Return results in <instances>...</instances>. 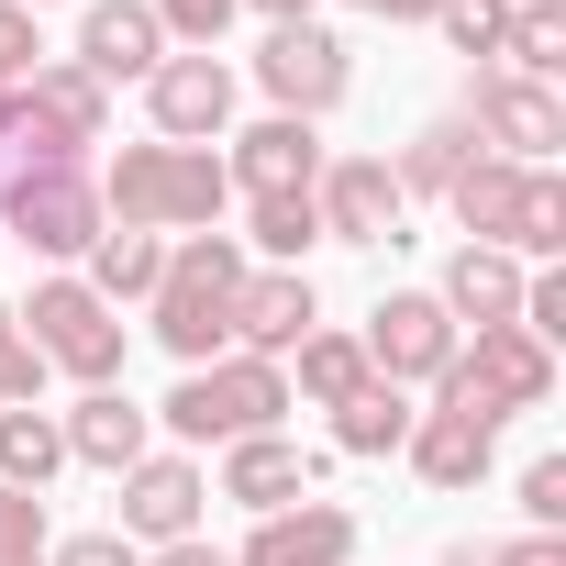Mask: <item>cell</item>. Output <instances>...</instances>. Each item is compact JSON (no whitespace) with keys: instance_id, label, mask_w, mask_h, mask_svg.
<instances>
[{"instance_id":"obj_1","label":"cell","mask_w":566,"mask_h":566,"mask_svg":"<svg viewBox=\"0 0 566 566\" xmlns=\"http://www.w3.org/2000/svg\"><path fill=\"white\" fill-rule=\"evenodd\" d=\"M90 189H101V222H123V233H211L233 200L211 145H123Z\"/></svg>"},{"instance_id":"obj_2","label":"cell","mask_w":566,"mask_h":566,"mask_svg":"<svg viewBox=\"0 0 566 566\" xmlns=\"http://www.w3.org/2000/svg\"><path fill=\"white\" fill-rule=\"evenodd\" d=\"M233 290H244V244L233 233H178L167 244V277H156V345L178 367H211L233 356Z\"/></svg>"},{"instance_id":"obj_3","label":"cell","mask_w":566,"mask_h":566,"mask_svg":"<svg viewBox=\"0 0 566 566\" xmlns=\"http://www.w3.org/2000/svg\"><path fill=\"white\" fill-rule=\"evenodd\" d=\"M277 411H290V367H266V356H211V367H189L178 389H167V433H178V455L189 444H244V433H277Z\"/></svg>"},{"instance_id":"obj_4","label":"cell","mask_w":566,"mask_h":566,"mask_svg":"<svg viewBox=\"0 0 566 566\" xmlns=\"http://www.w3.org/2000/svg\"><path fill=\"white\" fill-rule=\"evenodd\" d=\"M12 323H23V345H34L45 367H67L78 389H123V312L90 290V277H67V266L34 277V301H23Z\"/></svg>"},{"instance_id":"obj_5","label":"cell","mask_w":566,"mask_h":566,"mask_svg":"<svg viewBox=\"0 0 566 566\" xmlns=\"http://www.w3.org/2000/svg\"><path fill=\"white\" fill-rule=\"evenodd\" d=\"M544 400H555V345H533L522 323H489L433 378V411H478V422H511V411H544Z\"/></svg>"},{"instance_id":"obj_6","label":"cell","mask_w":566,"mask_h":566,"mask_svg":"<svg viewBox=\"0 0 566 566\" xmlns=\"http://www.w3.org/2000/svg\"><path fill=\"white\" fill-rule=\"evenodd\" d=\"M0 233H12L23 255H45V266H78L112 222H101L90 167H12L0 156Z\"/></svg>"},{"instance_id":"obj_7","label":"cell","mask_w":566,"mask_h":566,"mask_svg":"<svg viewBox=\"0 0 566 566\" xmlns=\"http://www.w3.org/2000/svg\"><path fill=\"white\" fill-rule=\"evenodd\" d=\"M455 123H467L489 156H511V167H544V156L566 145V101H555L544 78H511V67H478Z\"/></svg>"},{"instance_id":"obj_8","label":"cell","mask_w":566,"mask_h":566,"mask_svg":"<svg viewBox=\"0 0 566 566\" xmlns=\"http://www.w3.org/2000/svg\"><path fill=\"white\" fill-rule=\"evenodd\" d=\"M255 90L290 112V123H323V112L356 90V56H345V34H323V23H266V45H255Z\"/></svg>"},{"instance_id":"obj_9","label":"cell","mask_w":566,"mask_h":566,"mask_svg":"<svg viewBox=\"0 0 566 566\" xmlns=\"http://www.w3.org/2000/svg\"><path fill=\"white\" fill-rule=\"evenodd\" d=\"M356 345H367V378H389V389H433V378H444V356H455L467 334L444 323V301H433V290H389V301L367 312V334H356Z\"/></svg>"},{"instance_id":"obj_10","label":"cell","mask_w":566,"mask_h":566,"mask_svg":"<svg viewBox=\"0 0 566 566\" xmlns=\"http://www.w3.org/2000/svg\"><path fill=\"white\" fill-rule=\"evenodd\" d=\"M112 489H123V522H112V533H123L134 555H156V544H189V533H200V500H211V478H200L178 444H167V455H134Z\"/></svg>"},{"instance_id":"obj_11","label":"cell","mask_w":566,"mask_h":566,"mask_svg":"<svg viewBox=\"0 0 566 566\" xmlns=\"http://www.w3.org/2000/svg\"><path fill=\"white\" fill-rule=\"evenodd\" d=\"M312 211H323V244H400V222H411L389 156H323Z\"/></svg>"},{"instance_id":"obj_12","label":"cell","mask_w":566,"mask_h":566,"mask_svg":"<svg viewBox=\"0 0 566 566\" xmlns=\"http://www.w3.org/2000/svg\"><path fill=\"white\" fill-rule=\"evenodd\" d=\"M301 334H323L312 277H301V266H244V290H233V356L290 367V345H301Z\"/></svg>"},{"instance_id":"obj_13","label":"cell","mask_w":566,"mask_h":566,"mask_svg":"<svg viewBox=\"0 0 566 566\" xmlns=\"http://www.w3.org/2000/svg\"><path fill=\"white\" fill-rule=\"evenodd\" d=\"M145 112H156V145H222L233 134V67L222 56H167L145 78Z\"/></svg>"},{"instance_id":"obj_14","label":"cell","mask_w":566,"mask_h":566,"mask_svg":"<svg viewBox=\"0 0 566 566\" xmlns=\"http://www.w3.org/2000/svg\"><path fill=\"white\" fill-rule=\"evenodd\" d=\"M12 123H34L45 145H67V156H90L101 134H112V90L78 67V56H45L23 90H12Z\"/></svg>"},{"instance_id":"obj_15","label":"cell","mask_w":566,"mask_h":566,"mask_svg":"<svg viewBox=\"0 0 566 566\" xmlns=\"http://www.w3.org/2000/svg\"><path fill=\"white\" fill-rule=\"evenodd\" d=\"M222 178H233L244 200H290V189H312V178H323V123H290V112L244 123L233 156H222Z\"/></svg>"},{"instance_id":"obj_16","label":"cell","mask_w":566,"mask_h":566,"mask_svg":"<svg viewBox=\"0 0 566 566\" xmlns=\"http://www.w3.org/2000/svg\"><path fill=\"white\" fill-rule=\"evenodd\" d=\"M312 478H323V455H301L290 433H244V444H222V478H211V500H233V511H290V500H312Z\"/></svg>"},{"instance_id":"obj_17","label":"cell","mask_w":566,"mask_h":566,"mask_svg":"<svg viewBox=\"0 0 566 566\" xmlns=\"http://www.w3.org/2000/svg\"><path fill=\"white\" fill-rule=\"evenodd\" d=\"M233 566H356V511L345 500H290L244 533Z\"/></svg>"},{"instance_id":"obj_18","label":"cell","mask_w":566,"mask_h":566,"mask_svg":"<svg viewBox=\"0 0 566 566\" xmlns=\"http://www.w3.org/2000/svg\"><path fill=\"white\" fill-rule=\"evenodd\" d=\"M400 455H411V478H422V489H444V500H455V489H478V478H489L500 422H478V411H411V444H400Z\"/></svg>"},{"instance_id":"obj_19","label":"cell","mask_w":566,"mask_h":566,"mask_svg":"<svg viewBox=\"0 0 566 566\" xmlns=\"http://www.w3.org/2000/svg\"><path fill=\"white\" fill-rule=\"evenodd\" d=\"M78 67L112 90V78H156L167 67V23L145 12V0H90V23H78Z\"/></svg>"},{"instance_id":"obj_20","label":"cell","mask_w":566,"mask_h":566,"mask_svg":"<svg viewBox=\"0 0 566 566\" xmlns=\"http://www.w3.org/2000/svg\"><path fill=\"white\" fill-rule=\"evenodd\" d=\"M56 433H67V467H101V478H123L134 455H156V411H134L123 389H90L78 411H56Z\"/></svg>"},{"instance_id":"obj_21","label":"cell","mask_w":566,"mask_h":566,"mask_svg":"<svg viewBox=\"0 0 566 566\" xmlns=\"http://www.w3.org/2000/svg\"><path fill=\"white\" fill-rule=\"evenodd\" d=\"M433 301H444L455 334H467V323H478V334H489V323H522V255H500V244H455Z\"/></svg>"},{"instance_id":"obj_22","label":"cell","mask_w":566,"mask_h":566,"mask_svg":"<svg viewBox=\"0 0 566 566\" xmlns=\"http://www.w3.org/2000/svg\"><path fill=\"white\" fill-rule=\"evenodd\" d=\"M522 189H533V167H511V156H467V178L444 189V211H455V233H467V244H500V255H511Z\"/></svg>"},{"instance_id":"obj_23","label":"cell","mask_w":566,"mask_h":566,"mask_svg":"<svg viewBox=\"0 0 566 566\" xmlns=\"http://www.w3.org/2000/svg\"><path fill=\"white\" fill-rule=\"evenodd\" d=\"M467 156H489V145H478V134L444 112V123H422V134L400 145V167H389V178H400V200H444V189L467 178Z\"/></svg>"},{"instance_id":"obj_24","label":"cell","mask_w":566,"mask_h":566,"mask_svg":"<svg viewBox=\"0 0 566 566\" xmlns=\"http://www.w3.org/2000/svg\"><path fill=\"white\" fill-rule=\"evenodd\" d=\"M156 277H167V233H123V222H112V233L90 244V290H101L112 312H123V301H156Z\"/></svg>"},{"instance_id":"obj_25","label":"cell","mask_w":566,"mask_h":566,"mask_svg":"<svg viewBox=\"0 0 566 566\" xmlns=\"http://www.w3.org/2000/svg\"><path fill=\"white\" fill-rule=\"evenodd\" d=\"M400 444H411V389L367 378V389L334 411V455H400Z\"/></svg>"},{"instance_id":"obj_26","label":"cell","mask_w":566,"mask_h":566,"mask_svg":"<svg viewBox=\"0 0 566 566\" xmlns=\"http://www.w3.org/2000/svg\"><path fill=\"white\" fill-rule=\"evenodd\" d=\"M56 467H67V433H56V411H45V400L0 411V489H45Z\"/></svg>"},{"instance_id":"obj_27","label":"cell","mask_w":566,"mask_h":566,"mask_svg":"<svg viewBox=\"0 0 566 566\" xmlns=\"http://www.w3.org/2000/svg\"><path fill=\"white\" fill-rule=\"evenodd\" d=\"M290 356H301V389H290V400H312V411H345V400L367 389V345H356V334H301Z\"/></svg>"},{"instance_id":"obj_28","label":"cell","mask_w":566,"mask_h":566,"mask_svg":"<svg viewBox=\"0 0 566 566\" xmlns=\"http://www.w3.org/2000/svg\"><path fill=\"white\" fill-rule=\"evenodd\" d=\"M500 67H511V78H544V90H555V67H566V0H511Z\"/></svg>"},{"instance_id":"obj_29","label":"cell","mask_w":566,"mask_h":566,"mask_svg":"<svg viewBox=\"0 0 566 566\" xmlns=\"http://www.w3.org/2000/svg\"><path fill=\"white\" fill-rule=\"evenodd\" d=\"M244 244H255L266 266H301V255L323 244V211H312V189H290V200H244Z\"/></svg>"},{"instance_id":"obj_30","label":"cell","mask_w":566,"mask_h":566,"mask_svg":"<svg viewBox=\"0 0 566 566\" xmlns=\"http://www.w3.org/2000/svg\"><path fill=\"white\" fill-rule=\"evenodd\" d=\"M511 255H533V266H555V255H566V178H555V167H533L522 222H511Z\"/></svg>"},{"instance_id":"obj_31","label":"cell","mask_w":566,"mask_h":566,"mask_svg":"<svg viewBox=\"0 0 566 566\" xmlns=\"http://www.w3.org/2000/svg\"><path fill=\"white\" fill-rule=\"evenodd\" d=\"M45 555H56L45 489H0V566H45Z\"/></svg>"},{"instance_id":"obj_32","label":"cell","mask_w":566,"mask_h":566,"mask_svg":"<svg viewBox=\"0 0 566 566\" xmlns=\"http://www.w3.org/2000/svg\"><path fill=\"white\" fill-rule=\"evenodd\" d=\"M145 12L167 23V45H189V56H222V23L244 12V0H145Z\"/></svg>"},{"instance_id":"obj_33","label":"cell","mask_w":566,"mask_h":566,"mask_svg":"<svg viewBox=\"0 0 566 566\" xmlns=\"http://www.w3.org/2000/svg\"><path fill=\"white\" fill-rule=\"evenodd\" d=\"M433 23H444V45H455V56H500V34H511V0H444Z\"/></svg>"},{"instance_id":"obj_34","label":"cell","mask_w":566,"mask_h":566,"mask_svg":"<svg viewBox=\"0 0 566 566\" xmlns=\"http://www.w3.org/2000/svg\"><path fill=\"white\" fill-rule=\"evenodd\" d=\"M522 334L566 345V266H522Z\"/></svg>"},{"instance_id":"obj_35","label":"cell","mask_w":566,"mask_h":566,"mask_svg":"<svg viewBox=\"0 0 566 566\" xmlns=\"http://www.w3.org/2000/svg\"><path fill=\"white\" fill-rule=\"evenodd\" d=\"M45 389V356L23 345V323H12V301H0V411H23Z\"/></svg>"},{"instance_id":"obj_36","label":"cell","mask_w":566,"mask_h":566,"mask_svg":"<svg viewBox=\"0 0 566 566\" xmlns=\"http://www.w3.org/2000/svg\"><path fill=\"white\" fill-rule=\"evenodd\" d=\"M522 522L533 533H566V455H533L522 467Z\"/></svg>"},{"instance_id":"obj_37","label":"cell","mask_w":566,"mask_h":566,"mask_svg":"<svg viewBox=\"0 0 566 566\" xmlns=\"http://www.w3.org/2000/svg\"><path fill=\"white\" fill-rule=\"evenodd\" d=\"M45 67V34H34V12L23 0H0V78H34Z\"/></svg>"},{"instance_id":"obj_38","label":"cell","mask_w":566,"mask_h":566,"mask_svg":"<svg viewBox=\"0 0 566 566\" xmlns=\"http://www.w3.org/2000/svg\"><path fill=\"white\" fill-rule=\"evenodd\" d=\"M45 566H145V555H134L123 533H67V544H56Z\"/></svg>"},{"instance_id":"obj_39","label":"cell","mask_w":566,"mask_h":566,"mask_svg":"<svg viewBox=\"0 0 566 566\" xmlns=\"http://www.w3.org/2000/svg\"><path fill=\"white\" fill-rule=\"evenodd\" d=\"M500 566H566V533H522V544H500Z\"/></svg>"},{"instance_id":"obj_40","label":"cell","mask_w":566,"mask_h":566,"mask_svg":"<svg viewBox=\"0 0 566 566\" xmlns=\"http://www.w3.org/2000/svg\"><path fill=\"white\" fill-rule=\"evenodd\" d=\"M145 566H233V555H222V544H200V533H189V544H156V555H145Z\"/></svg>"},{"instance_id":"obj_41","label":"cell","mask_w":566,"mask_h":566,"mask_svg":"<svg viewBox=\"0 0 566 566\" xmlns=\"http://www.w3.org/2000/svg\"><path fill=\"white\" fill-rule=\"evenodd\" d=\"M356 12H389V23H433L444 0H356Z\"/></svg>"},{"instance_id":"obj_42","label":"cell","mask_w":566,"mask_h":566,"mask_svg":"<svg viewBox=\"0 0 566 566\" xmlns=\"http://www.w3.org/2000/svg\"><path fill=\"white\" fill-rule=\"evenodd\" d=\"M244 12H266V23H312L323 0H244Z\"/></svg>"},{"instance_id":"obj_43","label":"cell","mask_w":566,"mask_h":566,"mask_svg":"<svg viewBox=\"0 0 566 566\" xmlns=\"http://www.w3.org/2000/svg\"><path fill=\"white\" fill-rule=\"evenodd\" d=\"M444 566H500V544H478V533H467V544H444Z\"/></svg>"},{"instance_id":"obj_44","label":"cell","mask_w":566,"mask_h":566,"mask_svg":"<svg viewBox=\"0 0 566 566\" xmlns=\"http://www.w3.org/2000/svg\"><path fill=\"white\" fill-rule=\"evenodd\" d=\"M23 12H45V0H23Z\"/></svg>"}]
</instances>
